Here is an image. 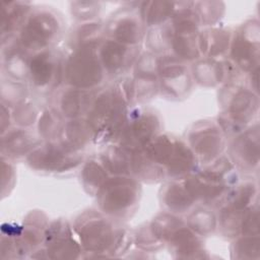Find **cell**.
I'll list each match as a JSON object with an SVG mask.
<instances>
[{"instance_id":"6da1fadb","label":"cell","mask_w":260,"mask_h":260,"mask_svg":"<svg viewBox=\"0 0 260 260\" xmlns=\"http://www.w3.org/2000/svg\"><path fill=\"white\" fill-rule=\"evenodd\" d=\"M198 169V160L184 139L174 134H158L132 153V176L156 183L185 178Z\"/></svg>"},{"instance_id":"7a4b0ae2","label":"cell","mask_w":260,"mask_h":260,"mask_svg":"<svg viewBox=\"0 0 260 260\" xmlns=\"http://www.w3.org/2000/svg\"><path fill=\"white\" fill-rule=\"evenodd\" d=\"M131 107L120 79L95 89L85 116L93 143L105 145L115 142Z\"/></svg>"},{"instance_id":"3957f363","label":"cell","mask_w":260,"mask_h":260,"mask_svg":"<svg viewBox=\"0 0 260 260\" xmlns=\"http://www.w3.org/2000/svg\"><path fill=\"white\" fill-rule=\"evenodd\" d=\"M117 221L96 210L79 214L72 226L83 253L109 257L124 252L127 244L133 242V236Z\"/></svg>"},{"instance_id":"277c9868","label":"cell","mask_w":260,"mask_h":260,"mask_svg":"<svg viewBox=\"0 0 260 260\" xmlns=\"http://www.w3.org/2000/svg\"><path fill=\"white\" fill-rule=\"evenodd\" d=\"M218 102L220 114L217 123L225 135H237L253 124L258 114V94L239 77L222 84Z\"/></svg>"},{"instance_id":"5b68a950","label":"cell","mask_w":260,"mask_h":260,"mask_svg":"<svg viewBox=\"0 0 260 260\" xmlns=\"http://www.w3.org/2000/svg\"><path fill=\"white\" fill-rule=\"evenodd\" d=\"M65 22L59 11L48 7H31L16 38L29 54L55 48L65 31Z\"/></svg>"},{"instance_id":"8992f818","label":"cell","mask_w":260,"mask_h":260,"mask_svg":"<svg viewBox=\"0 0 260 260\" xmlns=\"http://www.w3.org/2000/svg\"><path fill=\"white\" fill-rule=\"evenodd\" d=\"M141 196L139 180L133 176L109 177L95 194L100 211L115 220H125L135 212Z\"/></svg>"},{"instance_id":"52a82bcc","label":"cell","mask_w":260,"mask_h":260,"mask_svg":"<svg viewBox=\"0 0 260 260\" xmlns=\"http://www.w3.org/2000/svg\"><path fill=\"white\" fill-rule=\"evenodd\" d=\"M99 45L80 47L64 54L63 82L75 88L95 90L106 83L107 76L99 56Z\"/></svg>"},{"instance_id":"ba28073f","label":"cell","mask_w":260,"mask_h":260,"mask_svg":"<svg viewBox=\"0 0 260 260\" xmlns=\"http://www.w3.org/2000/svg\"><path fill=\"white\" fill-rule=\"evenodd\" d=\"M161 119L152 108L138 105L130 108L115 142L130 151L138 150L160 134Z\"/></svg>"},{"instance_id":"9c48e42d","label":"cell","mask_w":260,"mask_h":260,"mask_svg":"<svg viewBox=\"0 0 260 260\" xmlns=\"http://www.w3.org/2000/svg\"><path fill=\"white\" fill-rule=\"evenodd\" d=\"M64 53L52 48L30 56L27 85L39 93H53L63 82Z\"/></svg>"},{"instance_id":"30bf717a","label":"cell","mask_w":260,"mask_h":260,"mask_svg":"<svg viewBox=\"0 0 260 260\" xmlns=\"http://www.w3.org/2000/svg\"><path fill=\"white\" fill-rule=\"evenodd\" d=\"M184 140L202 166L220 157L226 147V135L217 121H197L186 130Z\"/></svg>"},{"instance_id":"8fae6325","label":"cell","mask_w":260,"mask_h":260,"mask_svg":"<svg viewBox=\"0 0 260 260\" xmlns=\"http://www.w3.org/2000/svg\"><path fill=\"white\" fill-rule=\"evenodd\" d=\"M81 152L67 147L61 141H43L25 158L28 167L40 173L58 174L74 170L83 164Z\"/></svg>"},{"instance_id":"7c38bea8","label":"cell","mask_w":260,"mask_h":260,"mask_svg":"<svg viewBox=\"0 0 260 260\" xmlns=\"http://www.w3.org/2000/svg\"><path fill=\"white\" fill-rule=\"evenodd\" d=\"M228 59L242 73L258 68L259 63V23L250 19L233 31Z\"/></svg>"},{"instance_id":"4fadbf2b","label":"cell","mask_w":260,"mask_h":260,"mask_svg":"<svg viewBox=\"0 0 260 260\" xmlns=\"http://www.w3.org/2000/svg\"><path fill=\"white\" fill-rule=\"evenodd\" d=\"M186 62L172 56H158V89L170 100H181L190 93L193 78Z\"/></svg>"},{"instance_id":"5bb4252c","label":"cell","mask_w":260,"mask_h":260,"mask_svg":"<svg viewBox=\"0 0 260 260\" xmlns=\"http://www.w3.org/2000/svg\"><path fill=\"white\" fill-rule=\"evenodd\" d=\"M146 27L139 13V8L123 7L104 22L105 38L116 42L140 47L144 41Z\"/></svg>"},{"instance_id":"9a60e30c","label":"cell","mask_w":260,"mask_h":260,"mask_svg":"<svg viewBox=\"0 0 260 260\" xmlns=\"http://www.w3.org/2000/svg\"><path fill=\"white\" fill-rule=\"evenodd\" d=\"M98 51L107 79L112 80L124 77L142 52L140 47L128 46L107 38L101 42Z\"/></svg>"},{"instance_id":"2e32d148","label":"cell","mask_w":260,"mask_h":260,"mask_svg":"<svg viewBox=\"0 0 260 260\" xmlns=\"http://www.w3.org/2000/svg\"><path fill=\"white\" fill-rule=\"evenodd\" d=\"M228 156L238 172L252 174L257 171L259 161L258 122L238 133L228 147Z\"/></svg>"},{"instance_id":"e0dca14e","label":"cell","mask_w":260,"mask_h":260,"mask_svg":"<svg viewBox=\"0 0 260 260\" xmlns=\"http://www.w3.org/2000/svg\"><path fill=\"white\" fill-rule=\"evenodd\" d=\"M73 226L66 220L58 219L51 222L45 235L44 251L46 257L52 259L79 258L83 252L79 242L75 239Z\"/></svg>"},{"instance_id":"ac0fdd59","label":"cell","mask_w":260,"mask_h":260,"mask_svg":"<svg viewBox=\"0 0 260 260\" xmlns=\"http://www.w3.org/2000/svg\"><path fill=\"white\" fill-rule=\"evenodd\" d=\"M193 81L204 87L222 85L239 76V71L226 58L223 60L200 57L190 66Z\"/></svg>"},{"instance_id":"d6986e66","label":"cell","mask_w":260,"mask_h":260,"mask_svg":"<svg viewBox=\"0 0 260 260\" xmlns=\"http://www.w3.org/2000/svg\"><path fill=\"white\" fill-rule=\"evenodd\" d=\"M94 90H84L69 85L59 87L52 93V105L66 120L85 118Z\"/></svg>"},{"instance_id":"ffe728a7","label":"cell","mask_w":260,"mask_h":260,"mask_svg":"<svg viewBox=\"0 0 260 260\" xmlns=\"http://www.w3.org/2000/svg\"><path fill=\"white\" fill-rule=\"evenodd\" d=\"M43 139L30 128L10 127L1 134V154L10 160L27 157Z\"/></svg>"},{"instance_id":"44dd1931","label":"cell","mask_w":260,"mask_h":260,"mask_svg":"<svg viewBox=\"0 0 260 260\" xmlns=\"http://www.w3.org/2000/svg\"><path fill=\"white\" fill-rule=\"evenodd\" d=\"M159 200L166 212L175 215L188 214L197 205L184 178L167 181L160 189Z\"/></svg>"},{"instance_id":"7402d4cb","label":"cell","mask_w":260,"mask_h":260,"mask_svg":"<svg viewBox=\"0 0 260 260\" xmlns=\"http://www.w3.org/2000/svg\"><path fill=\"white\" fill-rule=\"evenodd\" d=\"M233 30L226 27H205L198 36L200 57L223 60L230 53Z\"/></svg>"},{"instance_id":"603a6c76","label":"cell","mask_w":260,"mask_h":260,"mask_svg":"<svg viewBox=\"0 0 260 260\" xmlns=\"http://www.w3.org/2000/svg\"><path fill=\"white\" fill-rule=\"evenodd\" d=\"M132 153L117 142L104 145L98 158L111 176H132Z\"/></svg>"},{"instance_id":"cb8c5ba5","label":"cell","mask_w":260,"mask_h":260,"mask_svg":"<svg viewBox=\"0 0 260 260\" xmlns=\"http://www.w3.org/2000/svg\"><path fill=\"white\" fill-rule=\"evenodd\" d=\"M104 39V22L96 19L79 22L68 32L66 48L71 51L84 46L99 45Z\"/></svg>"},{"instance_id":"d4e9b609","label":"cell","mask_w":260,"mask_h":260,"mask_svg":"<svg viewBox=\"0 0 260 260\" xmlns=\"http://www.w3.org/2000/svg\"><path fill=\"white\" fill-rule=\"evenodd\" d=\"M183 2H141L139 13L146 30L167 23L179 10Z\"/></svg>"},{"instance_id":"484cf974","label":"cell","mask_w":260,"mask_h":260,"mask_svg":"<svg viewBox=\"0 0 260 260\" xmlns=\"http://www.w3.org/2000/svg\"><path fill=\"white\" fill-rule=\"evenodd\" d=\"M60 141L77 152L86 148L91 142L93 143L92 134L85 118L66 120Z\"/></svg>"},{"instance_id":"4316f807","label":"cell","mask_w":260,"mask_h":260,"mask_svg":"<svg viewBox=\"0 0 260 260\" xmlns=\"http://www.w3.org/2000/svg\"><path fill=\"white\" fill-rule=\"evenodd\" d=\"M26 2H3L2 3V39L17 35L30 9Z\"/></svg>"},{"instance_id":"83f0119b","label":"cell","mask_w":260,"mask_h":260,"mask_svg":"<svg viewBox=\"0 0 260 260\" xmlns=\"http://www.w3.org/2000/svg\"><path fill=\"white\" fill-rule=\"evenodd\" d=\"M66 119L53 107L44 109L38 119V134L43 141L58 142L61 140Z\"/></svg>"},{"instance_id":"f1b7e54d","label":"cell","mask_w":260,"mask_h":260,"mask_svg":"<svg viewBox=\"0 0 260 260\" xmlns=\"http://www.w3.org/2000/svg\"><path fill=\"white\" fill-rule=\"evenodd\" d=\"M108 178L109 174L99 158H90L83 161L80 171V179L86 193L95 196Z\"/></svg>"},{"instance_id":"f546056e","label":"cell","mask_w":260,"mask_h":260,"mask_svg":"<svg viewBox=\"0 0 260 260\" xmlns=\"http://www.w3.org/2000/svg\"><path fill=\"white\" fill-rule=\"evenodd\" d=\"M186 224L201 238L213 234L217 230V217L211 208L199 205L188 213Z\"/></svg>"},{"instance_id":"4dcf8cb0","label":"cell","mask_w":260,"mask_h":260,"mask_svg":"<svg viewBox=\"0 0 260 260\" xmlns=\"http://www.w3.org/2000/svg\"><path fill=\"white\" fill-rule=\"evenodd\" d=\"M233 258L251 259L259 258V237L258 235H243L236 239L231 247Z\"/></svg>"},{"instance_id":"1f68e13d","label":"cell","mask_w":260,"mask_h":260,"mask_svg":"<svg viewBox=\"0 0 260 260\" xmlns=\"http://www.w3.org/2000/svg\"><path fill=\"white\" fill-rule=\"evenodd\" d=\"M40 114L41 112H39L37 106L30 101L25 100L11 109L12 124L16 127L30 128L38 122Z\"/></svg>"},{"instance_id":"d6a6232c","label":"cell","mask_w":260,"mask_h":260,"mask_svg":"<svg viewBox=\"0 0 260 260\" xmlns=\"http://www.w3.org/2000/svg\"><path fill=\"white\" fill-rule=\"evenodd\" d=\"M2 104L9 108H14L18 104L24 102L27 98V83L14 81L6 78L2 82Z\"/></svg>"},{"instance_id":"836d02e7","label":"cell","mask_w":260,"mask_h":260,"mask_svg":"<svg viewBox=\"0 0 260 260\" xmlns=\"http://www.w3.org/2000/svg\"><path fill=\"white\" fill-rule=\"evenodd\" d=\"M80 7H76L73 5L71 8L72 17H74L79 22H86L95 20V16L99 15L100 11V4L92 2V3H80L78 2Z\"/></svg>"}]
</instances>
